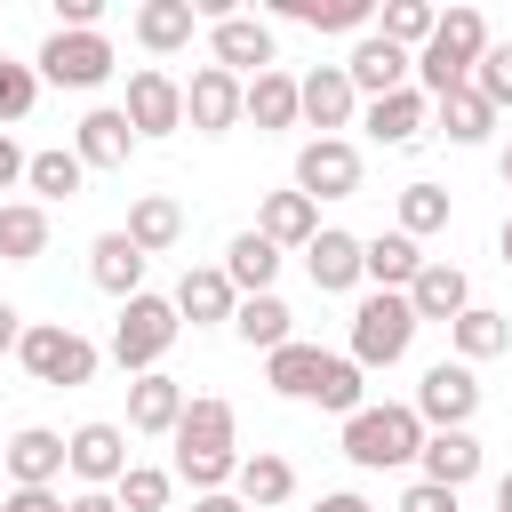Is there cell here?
<instances>
[{"label":"cell","mask_w":512,"mask_h":512,"mask_svg":"<svg viewBox=\"0 0 512 512\" xmlns=\"http://www.w3.org/2000/svg\"><path fill=\"white\" fill-rule=\"evenodd\" d=\"M232 472H240V416H232V400L200 392L184 408V424H176V480H192L200 496H216Z\"/></svg>","instance_id":"1"},{"label":"cell","mask_w":512,"mask_h":512,"mask_svg":"<svg viewBox=\"0 0 512 512\" xmlns=\"http://www.w3.org/2000/svg\"><path fill=\"white\" fill-rule=\"evenodd\" d=\"M344 456L360 472H400L424 456V416L408 400H368L360 416H344Z\"/></svg>","instance_id":"2"},{"label":"cell","mask_w":512,"mask_h":512,"mask_svg":"<svg viewBox=\"0 0 512 512\" xmlns=\"http://www.w3.org/2000/svg\"><path fill=\"white\" fill-rule=\"evenodd\" d=\"M480 56H488V16L480 8H440V32L416 48V88L440 104L448 88H472Z\"/></svg>","instance_id":"3"},{"label":"cell","mask_w":512,"mask_h":512,"mask_svg":"<svg viewBox=\"0 0 512 512\" xmlns=\"http://www.w3.org/2000/svg\"><path fill=\"white\" fill-rule=\"evenodd\" d=\"M184 336V312H176V296H128L120 304V320H112V360L128 368V376H152L160 360H168V344Z\"/></svg>","instance_id":"4"},{"label":"cell","mask_w":512,"mask_h":512,"mask_svg":"<svg viewBox=\"0 0 512 512\" xmlns=\"http://www.w3.org/2000/svg\"><path fill=\"white\" fill-rule=\"evenodd\" d=\"M416 304L408 296H392V288H368L360 304H352V360L360 368H392V360H408V344H416Z\"/></svg>","instance_id":"5"},{"label":"cell","mask_w":512,"mask_h":512,"mask_svg":"<svg viewBox=\"0 0 512 512\" xmlns=\"http://www.w3.org/2000/svg\"><path fill=\"white\" fill-rule=\"evenodd\" d=\"M16 360H24V376L48 384V392H72V384L96 376V344H88L72 320H32L24 344H16Z\"/></svg>","instance_id":"6"},{"label":"cell","mask_w":512,"mask_h":512,"mask_svg":"<svg viewBox=\"0 0 512 512\" xmlns=\"http://www.w3.org/2000/svg\"><path fill=\"white\" fill-rule=\"evenodd\" d=\"M416 416H424V432H472V416H480V376L464 368V360H432L424 376H416V400H408Z\"/></svg>","instance_id":"7"},{"label":"cell","mask_w":512,"mask_h":512,"mask_svg":"<svg viewBox=\"0 0 512 512\" xmlns=\"http://www.w3.org/2000/svg\"><path fill=\"white\" fill-rule=\"evenodd\" d=\"M112 64H120V56H112L104 32H48L40 56H32V72H40L48 88H104Z\"/></svg>","instance_id":"8"},{"label":"cell","mask_w":512,"mask_h":512,"mask_svg":"<svg viewBox=\"0 0 512 512\" xmlns=\"http://www.w3.org/2000/svg\"><path fill=\"white\" fill-rule=\"evenodd\" d=\"M240 120H248V80L224 72V64H200L184 80V128L192 136H232Z\"/></svg>","instance_id":"9"},{"label":"cell","mask_w":512,"mask_h":512,"mask_svg":"<svg viewBox=\"0 0 512 512\" xmlns=\"http://www.w3.org/2000/svg\"><path fill=\"white\" fill-rule=\"evenodd\" d=\"M296 192H304V200H352V192H360V144H352V136H312V144H296Z\"/></svg>","instance_id":"10"},{"label":"cell","mask_w":512,"mask_h":512,"mask_svg":"<svg viewBox=\"0 0 512 512\" xmlns=\"http://www.w3.org/2000/svg\"><path fill=\"white\" fill-rule=\"evenodd\" d=\"M120 112H128V128H136V136H176V128H184V80H176V72H160V64H136V72H128Z\"/></svg>","instance_id":"11"},{"label":"cell","mask_w":512,"mask_h":512,"mask_svg":"<svg viewBox=\"0 0 512 512\" xmlns=\"http://www.w3.org/2000/svg\"><path fill=\"white\" fill-rule=\"evenodd\" d=\"M208 64H224V72H240V80H256V72H272L280 64V48H272V24L264 16H224V24H208Z\"/></svg>","instance_id":"12"},{"label":"cell","mask_w":512,"mask_h":512,"mask_svg":"<svg viewBox=\"0 0 512 512\" xmlns=\"http://www.w3.org/2000/svg\"><path fill=\"white\" fill-rule=\"evenodd\" d=\"M0 472H8V488H56V480L72 472V448H64V432H48V424H24V432H8V456H0Z\"/></svg>","instance_id":"13"},{"label":"cell","mask_w":512,"mask_h":512,"mask_svg":"<svg viewBox=\"0 0 512 512\" xmlns=\"http://www.w3.org/2000/svg\"><path fill=\"white\" fill-rule=\"evenodd\" d=\"M360 128L384 144V152H408L424 128H432V96L408 80V88H392V96H376V104H360Z\"/></svg>","instance_id":"14"},{"label":"cell","mask_w":512,"mask_h":512,"mask_svg":"<svg viewBox=\"0 0 512 512\" xmlns=\"http://www.w3.org/2000/svg\"><path fill=\"white\" fill-rule=\"evenodd\" d=\"M184 384L168 376V368H152V376H128V432H144V440H176V424H184Z\"/></svg>","instance_id":"15"},{"label":"cell","mask_w":512,"mask_h":512,"mask_svg":"<svg viewBox=\"0 0 512 512\" xmlns=\"http://www.w3.org/2000/svg\"><path fill=\"white\" fill-rule=\"evenodd\" d=\"M64 448H72V480H80V488H120V472L136 464V456H128V432H120V424H104V416H96V424H80Z\"/></svg>","instance_id":"16"},{"label":"cell","mask_w":512,"mask_h":512,"mask_svg":"<svg viewBox=\"0 0 512 512\" xmlns=\"http://www.w3.org/2000/svg\"><path fill=\"white\" fill-rule=\"evenodd\" d=\"M344 72H352V88H360V104H376V96H392V88H408V72H416V56H408V48H392L384 32H360V40H352V56H344Z\"/></svg>","instance_id":"17"},{"label":"cell","mask_w":512,"mask_h":512,"mask_svg":"<svg viewBox=\"0 0 512 512\" xmlns=\"http://www.w3.org/2000/svg\"><path fill=\"white\" fill-rule=\"evenodd\" d=\"M352 120H360V88H352V72H344V64L304 72V128L336 136V128H352Z\"/></svg>","instance_id":"18"},{"label":"cell","mask_w":512,"mask_h":512,"mask_svg":"<svg viewBox=\"0 0 512 512\" xmlns=\"http://www.w3.org/2000/svg\"><path fill=\"white\" fill-rule=\"evenodd\" d=\"M144 136L128 128V112L120 104H96L80 128H72V152H80V168H128V152H136Z\"/></svg>","instance_id":"19"},{"label":"cell","mask_w":512,"mask_h":512,"mask_svg":"<svg viewBox=\"0 0 512 512\" xmlns=\"http://www.w3.org/2000/svg\"><path fill=\"white\" fill-rule=\"evenodd\" d=\"M144 264H152V256H144L128 232H96V240H88V280H96L104 296H120V304L144 296Z\"/></svg>","instance_id":"20"},{"label":"cell","mask_w":512,"mask_h":512,"mask_svg":"<svg viewBox=\"0 0 512 512\" xmlns=\"http://www.w3.org/2000/svg\"><path fill=\"white\" fill-rule=\"evenodd\" d=\"M176 312H184L192 328H232V312H240V288L224 280V264H192V272L176 280Z\"/></svg>","instance_id":"21"},{"label":"cell","mask_w":512,"mask_h":512,"mask_svg":"<svg viewBox=\"0 0 512 512\" xmlns=\"http://www.w3.org/2000/svg\"><path fill=\"white\" fill-rule=\"evenodd\" d=\"M256 232H264L272 248H296V256H304V248L320 240V200H304L296 184H288V192H264V208H256Z\"/></svg>","instance_id":"22"},{"label":"cell","mask_w":512,"mask_h":512,"mask_svg":"<svg viewBox=\"0 0 512 512\" xmlns=\"http://www.w3.org/2000/svg\"><path fill=\"white\" fill-rule=\"evenodd\" d=\"M304 272H312V288L320 296H344V288H360L368 272H360V232H336V224H320V240L304 248Z\"/></svg>","instance_id":"23"},{"label":"cell","mask_w":512,"mask_h":512,"mask_svg":"<svg viewBox=\"0 0 512 512\" xmlns=\"http://www.w3.org/2000/svg\"><path fill=\"white\" fill-rule=\"evenodd\" d=\"M360 272H368V288H392V296H408L416 288V272H424V248L392 224V232H376V240H360Z\"/></svg>","instance_id":"24"},{"label":"cell","mask_w":512,"mask_h":512,"mask_svg":"<svg viewBox=\"0 0 512 512\" xmlns=\"http://www.w3.org/2000/svg\"><path fill=\"white\" fill-rule=\"evenodd\" d=\"M408 304H416V320H464V312H472V280H464V264L424 256V272H416Z\"/></svg>","instance_id":"25"},{"label":"cell","mask_w":512,"mask_h":512,"mask_svg":"<svg viewBox=\"0 0 512 512\" xmlns=\"http://www.w3.org/2000/svg\"><path fill=\"white\" fill-rule=\"evenodd\" d=\"M328 360L336 352H320V344H280V352H264V384L280 392V400H320V376H328Z\"/></svg>","instance_id":"26"},{"label":"cell","mask_w":512,"mask_h":512,"mask_svg":"<svg viewBox=\"0 0 512 512\" xmlns=\"http://www.w3.org/2000/svg\"><path fill=\"white\" fill-rule=\"evenodd\" d=\"M480 440L472 432H424V456H416V480H440V488H456L464 496V480H480Z\"/></svg>","instance_id":"27"},{"label":"cell","mask_w":512,"mask_h":512,"mask_svg":"<svg viewBox=\"0 0 512 512\" xmlns=\"http://www.w3.org/2000/svg\"><path fill=\"white\" fill-rule=\"evenodd\" d=\"M232 496H240L248 512H280V504L296 496V464H288V456H272V448L240 456V472H232Z\"/></svg>","instance_id":"28"},{"label":"cell","mask_w":512,"mask_h":512,"mask_svg":"<svg viewBox=\"0 0 512 512\" xmlns=\"http://www.w3.org/2000/svg\"><path fill=\"white\" fill-rule=\"evenodd\" d=\"M192 32H200L192 0H144L136 8V48L144 56H176V48H192Z\"/></svg>","instance_id":"29"},{"label":"cell","mask_w":512,"mask_h":512,"mask_svg":"<svg viewBox=\"0 0 512 512\" xmlns=\"http://www.w3.org/2000/svg\"><path fill=\"white\" fill-rule=\"evenodd\" d=\"M248 120H256L264 136L296 128V120H304V80H296V72H280V64H272V72H256V80H248Z\"/></svg>","instance_id":"30"},{"label":"cell","mask_w":512,"mask_h":512,"mask_svg":"<svg viewBox=\"0 0 512 512\" xmlns=\"http://www.w3.org/2000/svg\"><path fill=\"white\" fill-rule=\"evenodd\" d=\"M120 232H128V240H136L144 256H168V248L184 240V208H176L168 192H136V200H128V224H120Z\"/></svg>","instance_id":"31"},{"label":"cell","mask_w":512,"mask_h":512,"mask_svg":"<svg viewBox=\"0 0 512 512\" xmlns=\"http://www.w3.org/2000/svg\"><path fill=\"white\" fill-rule=\"evenodd\" d=\"M224 280L240 288V296H272V280H280V248L248 224V232H232V248H224Z\"/></svg>","instance_id":"32"},{"label":"cell","mask_w":512,"mask_h":512,"mask_svg":"<svg viewBox=\"0 0 512 512\" xmlns=\"http://www.w3.org/2000/svg\"><path fill=\"white\" fill-rule=\"evenodd\" d=\"M40 256H48V208L0 200V264H40Z\"/></svg>","instance_id":"33"},{"label":"cell","mask_w":512,"mask_h":512,"mask_svg":"<svg viewBox=\"0 0 512 512\" xmlns=\"http://www.w3.org/2000/svg\"><path fill=\"white\" fill-rule=\"evenodd\" d=\"M280 16L304 32H376V0H280Z\"/></svg>","instance_id":"34"},{"label":"cell","mask_w":512,"mask_h":512,"mask_svg":"<svg viewBox=\"0 0 512 512\" xmlns=\"http://www.w3.org/2000/svg\"><path fill=\"white\" fill-rule=\"evenodd\" d=\"M432 128H440L448 144H488V128H496V104H488L480 88H448V96L432 104Z\"/></svg>","instance_id":"35"},{"label":"cell","mask_w":512,"mask_h":512,"mask_svg":"<svg viewBox=\"0 0 512 512\" xmlns=\"http://www.w3.org/2000/svg\"><path fill=\"white\" fill-rule=\"evenodd\" d=\"M296 312L280 304V296H240V312H232V336L248 344V352H280V344H296V328H288Z\"/></svg>","instance_id":"36"},{"label":"cell","mask_w":512,"mask_h":512,"mask_svg":"<svg viewBox=\"0 0 512 512\" xmlns=\"http://www.w3.org/2000/svg\"><path fill=\"white\" fill-rule=\"evenodd\" d=\"M448 344H456V360H464V368H480V360L512 352V320H504V312H488V304H472L464 320H448Z\"/></svg>","instance_id":"37"},{"label":"cell","mask_w":512,"mask_h":512,"mask_svg":"<svg viewBox=\"0 0 512 512\" xmlns=\"http://www.w3.org/2000/svg\"><path fill=\"white\" fill-rule=\"evenodd\" d=\"M24 184H32V200L48 208V200H72V192L88 184V168H80V152H64V144H48V152H32V168H24Z\"/></svg>","instance_id":"38"},{"label":"cell","mask_w":512,"mask_h":512,"mask_svg":"<svg viewBox=\"0 0 512 512\" xmlns=\"http://www.w3.org/2000/svg\"><path fill=\"white\" fill-rule=\"evenodd\" d=\"M376 32H384L392 48H408V56H416V48H424V40L440 32V8H432V0H384Z\"/></svg>","instance_id":"39"},{"label":"cell","mask_w":512,"mask_h":512,"mask_svg":"<svg viewBox=\"0 0 512 512\" xmlns=\"http://www.w3.org/2000/svg\"><path fill=\"white\" fill-rule=\"evenodd\" d=\"M112 496H120V512H168V496H176V472H160V464H128Z\"/></svg>","instance_id":"40"},{"label":"cell","mask_w":512,"mask_h":512,"mask_svg":"<svg viewBox=\"0 0 512 512\" xmlns=\"http://www.w3.org/2000/svg\"><path fill=\"white\" fill-rule=\"evenodd\" d=\"M40 88H48V80H40L32 64H16V56H0V136H8L16 120H32V104H40Z\"/></svg>","instance_id":"41"},{"label":"cell","mask_w":512,"mask_h":512,"mask_svg":"<svg viewBox=\"0 0 512 512\" xmlns=\"http://www.w3.org/2000/svg\"><path fill=\"white\" fill-rule=\"evenodd\" d=\"M400 232H408V240L448 232V192H440V184H408V192H400Z\"/></svg>","instance_id":"42"},{"label":"cell","mask_w":512,"mask_h":512,"mask_svg":"<svg viewBox=\"0 0 512 512\" xmlns=\"http://www.w3.org/2000/svg\"><path fill=\"white\" fill-rule=\"evenodd\" d=\"M472 88H480V96H488L496 112L512 104V40H488V56L472 64Z\"/></svg>","instance_id":"43"},{"label":"cell","mask_w":512,"mask_h":512,"mask_svg":"<svg viewBox=\"0 0 512 512\" xmlns=\"http://www.w3.org/2000/svg\"><path fill=\"white\" fill-rule=\"evenodd\" d=\"M400 512H464V504H456V488H440V480H408V488H400Z\"/></svg>","instance_id":"44"},{"label":"cell","mask_w":512,"mask_h":512,"mask_svg":"<svg viewBox=\"0 0 512 512\" xmlns=\"http://www.w3.org/2000/svg\"><path fill=\"white\" fill-rule=\"evenodd\" d=\"M0 512H64V496H56V488H8Z\"/></svg>","instance_id":"45"},{"label":"cell","mask_w":512,"mask_h":512,"mask_svg":"<svg viewBox=\"0 0 512 512\" xmlns=\"http://www.w3.org/2000/svg\"><path fill=\"white\" fill-rule=\"evenodd\" d=\"M24 168H32V152H16V136H0V192L24 184Z\"/></svg>","instance_id":"46"},{"label":"cell","mask_w":512,"mask_h":512,"mask_svg":"<svg viewBox=\"0 0 512 512\" xmlns=\"http://www.w3.org/2000/svg\"><path fill=\"white\" fill-rule=\"evenodd\" d=\"M64 512H120V496H112V488H80Z\"/></svg>","instance_id":"47"},{"label":"cell","mask_w":512,"mask_h":512,"mask_svg":"<svg viewBox=\"0 0 512 512\" xmlns=\"http://www.w3.org/2000/svg\"><path fill=\"white\" fill-rule=\"evenodd\" d=\"M16 344H24V312L0 296V352H16Z\"/></svg>","instance_id":"48"},{"label":"cell","mask_w":512,"mask_h":512,"mask_svg":"<svg viewBox=\"0 0 512 512\" xmlns=\"http://www.w3.org/2000/svg\"><path fill=\"white\" fill-rule=\"evenodd\" d=\"M312 512H376V504H368V496H352V488H336V496H320Z\"/></svg>","instance_id":"49"},{"label":"cell","mask_w":512,"mask_h":512,"mask_svg":"<svg viewBox=\"0 0 512 512\" xmlns=\"http://www.w3.org/2000/svg\"><path fill=\"white\" fill-rule=\"evenodd\" d=\"M192 512H248V504H240V496H224V488H216V496H192Z\"/></svg>","instance_id":"50"},{"label":"cell","mask_w":512,"mask_h":512,"mask_svg":"<svg viewBox=\"0 0 512 512\" xmlns=\"http://www.w3.org/2000/svg\"><path fill=\"white\" fill-rule=\"evenodd\" d=\"M496 256H504V264H512V216H504V224H496Z\"/></svg>","instance_id":"51"},{"label":"cell","mask_w":512,"mask_h":512,"mask_svg":"<svg viewBox=\"0 0 512 512\" xmlns=\"http://www.w3.org/2000/svg\"><path fill=\"white\" fill-rule=\"evenodd\" d=\"M496 512H512V472H504V480H496Z\"/></svg>","instance_id":"52"},{"label":"cell","mask_w":512,"mask_h":512,"mask_svg":"<svg viewBox=\"0 0 512 512\" xmlns=\"http://www.w3.org/2000/svg\"><path fill=\"white\" fill-rule=\"evenodd\" d=\"M496 168H504V184H512V144H504V160H496Z\"/></svg>","instance_id":"53"},{"label":"cell","mask_w":512,"mask_h":512,"mask_svg":"<svg viewBox=\"0 0 512 512\" xmlns=\"http://www.w3.org/2000/svg\"><path fill=\"white\" fill-rule=\"evenodd\" d=\"M0 456H8V440H0Z\"/></svg>","instance_id":"54"},{"label":"cell","mask_w":512,"mask_h":512,"mask_svg":"<svg viewBox=\"0 0 512 512\" xmlns=\"http://www.w3.org/2000/svg\"><path fill=\"white\" fill-rule=\"evenodd\" d=\"M0 496H8V488H0Z\"/></svg>","instance_id":"55"}]
</instances>
